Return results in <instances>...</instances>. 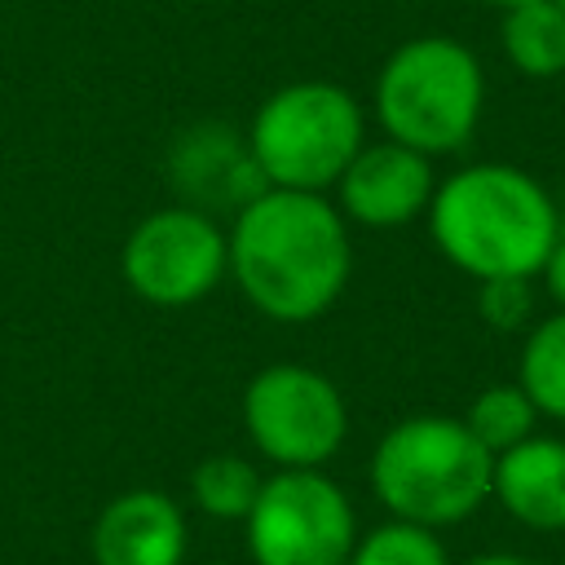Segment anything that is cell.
Returning a JSON list of instances; mask_svg holds the SVG:
<instances>
[{"label":"cell","mask_w":565,"mask_h":565,"mask_svg":"<svg viewBox=\"0 0 565 565\" xmlns=\"http://www.w3.org/2000/svg\"><path fill=\"white\" fill-rule=\"evenodd\" d=\"M256 565H349L358 516L322 468H278L243 521Z\"/></svg>","instance_id":"ba28073f"},{"label":"cell","mask_w":565,"mask_h":565,"mask_svg":"<svg viewBox=\"0 0 565 565\" xmlns=\"http://www.w3.org/2000/svg\"><path fill=\"white\" fill-rule=\"evenodd\" d=\"M490 499L525 530H565V437L534 433L494 455Z\"/></svg>","instance_id":"7c38bea8"},{"label":"cell","mask_w":565,"mask_h":565,"mask_svg":"<svg viewBox=\"0 0 565 565\" xmlns=\"http://www.w3.org/2000/svg\"><path fill=\"white\" fill-rule=\"evenodd\" d=\"M516 384L543 419L565 424V309H552L547 318H534L525 327Z\"/></svg>","instance_id":"5bb4252c"},{"label":"cell","mask_w":565,"mask_h":565,"mask_svg":"<svg viewBox=\"0 0 565 565\" xmlns=\"http://www.w3.org/2000/svg\"><path fill=\"white\" fill-rule=\"evenodd\" d=\"M486 110V71L477 53L441 31L402 40L375 71L371 115L380 137L402 141L428 159L455 154L472 141Z\"/></svg>","instance_id":"3957f363"},{"label":"cell","mask_w":565,"mask_h":565,"mask_svg":"<svg viewBox=\"0 0 565 565\" xmlns=\"http://www.w3.org/2000/svg\"><path fill=\"white\" fill-rule=\"evenodd\" d=\"M185 512L163 490L115 494L88 534L93 565H181L185 561Z\"/></svg>","instance_id":"8fae6325"},{"label":"cell","mask_w":565,"mask_h":565,"mask_svg":"<svg viewBox=\"0 0 565 565\" xmlns=\"http://www.w3.org/2000/svg\"><path fill=\"white\" fill-rule=\"evenodd\" d=\"M124 287L154 309H185L207 300L230 278V243L221 216L185 203L146 212L119 247Z\"/></svg>","instance_id":"52a82bcc"},{"label":"cell","mask_w":565,"mask_h":565,"mask_svg":"<svg viewBox=\"0 0 565 565\" xmlns=\"http://www.w3.org/2000/svg\"><path fill=\"white\" fill-rule=\"evenodd\" d=\"M459 419L468 424V433H472L490 455H499V450H512L516 441L534 437L543 415L534 411V402L525 397V388H521L516 380H508V384H486V388L468 402V411H463Z\"/></svg>","instance_id":"2e32d148"},{"label":"cell","mask_w":565,"mask_h":565,"mask_svg":"<svg viewBox=\"0 0 565 565\" xmlns=\"http://www.w3.org/2000/svg\"><path fill=\"white\" fill-rule=\"evenodd\" d=\"M230 282L269 322L322 318L349 287L353 238L331 194L265 185L230 216Z\"/></svg>","instance_id":"6da1fadb"},{"label":"cell","mask_w":565,"mask_h":565,"mask_svg":"<svg viewBox=\"0 0 565 565\" xmlns=\"http://www.w3.org/2000/svg\"><path fill=\"white\" fill-rule=\"evenodd\" d=\"M243 132L265 185L331 194L366 141V106L335 79H291L252 110Z\"/></svg>","instance_id":"5b68a950"},{"label":"cell","mask_w":565,"mask_h":565,"mask_svg":"<svg viewBox=\"0 0 565 565\" xmlns=\"http://www.w3.org/2000/svg\"><path fill=\"white\" fill-rule=\"evenodd\" d=\"M494 455L459 415H406L371 450V490L393 521L446 530L490 503Z\"/></svg>","instance_id":"277c9868"},{"label":"cell","mask_w":565,"mask_h":565,"mask_svg":"<svg viewBox=\"0 0 565 565\" xmlns=\"http://www.w3.org/2000/svg\"><path fill=\"white\" fill-rule=\"evenodd\" d=\"M499 49L525 79L565 75V9L556 0H521L499 9Z\"/></svg>","instance_id":"4fadbf2b"},{"label":"cell","mask_w":565,"mask_h":565,"mask_svg":"<svg viewBox=\"0 0 565 565\" xmlns=\"http://www.w3.org/2000/svg\"><path fill=\"white\" fill-rule=\"evenodd\" d=\"M539 282L552 296V305L565 309V225H561V234H556V243H552V252H547V260L539 269Z\"/></svg>","instance_id":"d6986e66"},{"label":"cell","mask_w":565,"mask_h":565,"mask_svg":"<svg viewBox=\"0 0 565 565\" xmlns=\"http://www.w3.org/2000/svg\"><path fill=\"white\" fill-rule=\"evenodd\" d=\"M168 181L177 190V203L199 207L207 216H234L243 203H252L265 190L247 132L216 119H203L172 141Z\"/></svg>","instance_id":"30bf717a"},{"label":"cell","mask_w":565,"mask_h":565,"mask_svg":"<svg viewBox=\"0 0 565 565\" xmlns=\"http://www.w3.org/2000/svg\"><path fill=\"white\" fill-rule=\"evenodd\" d=\"M534 278H486L477 282V313L494 331H525L534 322Z\"/></svg>","instance_id":"ac0fdd59"},{"label":"cell","mask_w":565,"mask_h":565,"mask_svg":"<svg viewBox=\"0 0 565 565\" xmlns=\"http://www.w3.org/2000/svg\"><path fill=\"white\" fill-rule=\"evenodd\" d=\"M556 4H561V9H565V0H556Z\"/></svg>","instance_id":"7402d4cb"},{"label":"cell","mask_w":565,"mask_h":565,"mask_svg":"<svg viewBox=\"0 0 565 565\" xmlns=\"http://www.w3.org/2000/svg\"><path fill=\"white\" fill-rule=\"evenodd\" d=\"M331 190H335L331 203L340 207L349 225L402 230V225L424 221L433 190H437V172L428 154L402 141H388V137H375V141L366 137Z\"/></svg>","instance_id":"9c48e42d"},{"label":"cell","mask_w":565,"mask_h":565,"mask_svg":"<svg viewBox=\"0 0 565 565\" xmlns=\"http://www.w3.org/2000/svg\"><path fill=\"white\" fill-rule=\"evenodd\" d=\"M243 428L274 468H322L349 437V402L327 371L269 362L243 388Z\"/></svg>","instance_id":"8992f818"},{"label":"cell","mask_w":565,"mask_h":565,"mask_svg":"<svg viewBox=\"0 0 565 565\" xmlns=\"http://www.w3.org/2000/svg\"><path fill=\"white\" fill-rule=\"evenodd\" d=\"M260 481L265 477H260V468L252 459L221 450V455H207V459L194 463L190 499L212 521H247V512H252V503L260 494Z\"/></svg>","instance_id":"9a60e30c"},{"label":"cell","mask_w":565,"mask_h":565,"mask_svg":"<svg viewBox=\"0 0 565 565\" xmlns=\"http://www.w3.org/2000/svg\"><path fill=\"white\" fill-rule=\"evenodd\" d=\"M424 225L437 256L472 282L539 278L561 234V212L534 172L481 159L437 177Z\"/></svg>","instance_id":"7a4b0ae2"},{"label":"cell","mask_w":565,"mask_h":565,"mask_svg":"<svg viewBox=\"0 0 565 565\" xmlns=\"http://www.w3.org/2000/svg\"><path fill=\"white\" fill-rule=\"evenodd\" d=\"M486 4H494V9H512V4H521V0H486Z\"/></svg>","instance_id":"44dd1931"},{"label":"cell","mask_w":565,"mask_h":565,"mask_svg":"<svg viewBox=\"0 0 565 565\" xmlns=\"http://www.w3.org/2000/svg\"><path fill=\"white\" fill-rule=\"evenodd\" d=\"M349 565H450V556H446L437 530L388 516L371 534H358Z\"/></svg>","instance_id":"e0dca14e"},{"label":"cell","mask_w":565,"mask_h":565,"mask_svg":"<svg viewBox=\"0 0 565 565\" xmlns=\"http://www.w3.org/2000/svg\"><path fill=\"white\" fill-rule=\"evenodd\" d=\"M463 565H543V561H530V556H512V552H486V556H472Z\"/></svg>","instance_id":"ffe728a7"}]
</instances>
